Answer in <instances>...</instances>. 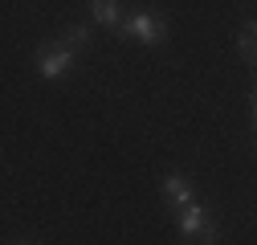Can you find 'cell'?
I'll return each instance as SVG.
<instances>
[{
    "label": "cell",
    "mask_w": 257,
    "mask_h": 245,
    "mask_svg": "<svg viewBox=\"0 0 257 245\" xmlns=\"http://www.w3.org/2000/svg\"><path fill=\"white\" fill-rule=\"evenodd\" d=\"M176 233L188 245H216L220 241V225H216V212L204 200H188L184 208H176Z\"/></svg>",
    "instance_id": "cell-1"
},
{
    "label": "cell",
    "mask_w": 257,
    "mask_h": 245,
    "mask_svg": "<svg viewBox=\"0 0 257 245\" xmlns=\"http://www.w3.org/2000/svg\"><path fill=\"white\" fill-rule=\"evenodd\" d=\"M118 33L139 41V45H164L168 33H172V25H168L164 13H155V9H131V13H122Z\"/></svg>",
    "instance_id": "cell-2"
},
{
    "label": "cell",
    "mask_w": 257,
    "mask_h": 245,
    "mask_svg": "<svg viewBox=\"0 0 257 245\" xmlns=\"http://www.w3.org/2000/svg\"><path fill=\"white\" fill-rule=\"evenodd\" d=\"M33 66H37V74H41V78L57 82V78L74 74V66H78V53H74V49H66V45H61V41L53 37V41H41V45L33 49Z\"/></svg>",
    "instance_id": "cell-3"
},
{
    "label": "cell",
    "mask_w": 257,
    "mask_h": 245,
    "mask_svg": "<svg viewBox=\"0 0 257 245\" xmlns=\"http://www.w3.org/2000/svg\"><path fill=\"white\" fill-rule=\"evenodd\" d=\"M159 196H164V204L176 212L188 200H196V180H192L188 172H168L164 180H159Z\"/></svg>",
    "instance_id": "cell-4"
},
{
    "label": "cell",
    "mask_w": 257,
    "mask_h": 245,
    "mask_svg": "<svg viewBox=\"0 0 257 245\" xmlns=\"http://www.w3.org/2000/svg\"><path fill=\"white\" fill-rule=\"evenodd\" d=\"M90 25H102V29H110V33H118L122 0H90Z\"/></svg>",
    "instance_id": "cell-5"
},
{
    "label": "cell",
    "mask_w": 257,
    "mask_h": 245,
    "mask_svg": "<svg viewBox=\"0 0 257 245\" xmlns=\"http://www.w3.org/2000/svg\"><path fill=\"white\" fill-rule=\"evenodd\" d=\"M90 37H94V25H90V21H70L66 29H61V37H57V41L66 45V49H74V53H78V49H86V45H90Z\"/></svg>",
    "instance_id": "cell-6"
},
{
    "label": "cell",
    "mask_w": 257,
    "mask_h": 245,
    "mask_svg": "<svg viewBox=\"0 0 257 245\" xmlns=\"http://www.w3.org/2000/svg\"><path fill=\"white\" fill-rule=\"evenodd\" d=\"M237 49H241V57H245V61H253V21L241 29V37H237Z\"/></svg>",
    "instance_id": "cell-7"
}]
</instances>
